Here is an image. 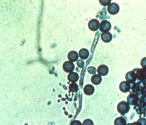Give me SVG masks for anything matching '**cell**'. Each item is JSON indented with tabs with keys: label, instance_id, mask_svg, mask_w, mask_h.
Wrapping results in <instances>:
<instances>
[{
	"label": "cell",
	"instance_id": "1",
	"mask_svg": "<svg viewBox=\"0 0 146 125\" xmlns=\"http://www.w3.org/2000/svg\"><path fill=\"white\" fill-rule=\"evenodd\" d=\"M118 112L122 115L127 114L130 109V105L127 102L122 101L119 103L117 106Z\"/></svg>",
	"mask_w": 146,
	"mask_h": 125
},
{
	"label": "cell",
	"instance_id": "2",
	"mask_svg": "<svg viewBox=\"0 0 146 125\" xmlns=\"http://www.w3.org/2000/svg\"><path fill=\"white\" fill-rule=\"evenodd\" d=\"M133 71L137 75V81L146 83V68H138L135 69Z\"/></svg>",
	"mask_w": 146,
	"mask_h": 125
},
{
	"label": "cell",
	"instance_id": "3",
	"mask_svg": "<svg viewBox=\"0 0 146 125\" xmlns=\"http://www.w3.org/2000/svg\"><path fill=\"white\" fill-rule=\"evenodd\" d=\"M139 96L138 94L131 93L127 98V102L131 106H136L139 103Z\"/></svg>",
	"mask_w": 146,
	"mask_h": 125
},
{
	"label": "cell",
	"instance_id": "4",
	"mask_svg": "<svg viewBox=\"0 0 146 125\" xmlns=\"http://www.w3.org/2000/svg\"><path fill=\"white\" fill-rule=\"evenodd\" d=\"M111 28V23L108 21H102L100 23V30L103 33L109 32Z\"/></svg>",
	"mask_w": 146,
	"mask_h": 125
},
{
	"label": "cell",
	"instance_id": "5",
	"mask_svg": "<svg viewBox=\"0 0 146 125\" xmlns=\"http://www.w3.org/2000/svg\"><path fill=\"white\" fill-rule=\"evenodd\" d=\"M107 11L111 15H116L119 11V6L115 3H112L108 6Z\"/></svg>",
	"mask_w": 146,
	"mask_h": 125
},
{
	"label": "cell",
	"instance_id": "6",
	"mask_svg": "<svg viewBox=\"0 0 146 125\" xmlns=\"http://www.w3.org/2000/svg\"><path fill=\"white\" fill-rule=\"evenodd\" d=\"M125 78L127 81L128 82L131 84L136 82L137 81V75L134 71L128 72L125 75Z\"/></svg>",
	"mask_w": 146,
	"mask_h": 125
},
{
	"label": "cell",
	"instance_id": "7",
	"mask_svg": "<svg viewBox=\"0 0 146 125\" xmlns=\"http://www.w3.org/2000/svg\"><path fill=\"white\" fill-rule=\"evenodd\" d=\"M144 83L140 81H137L131 84V91L133 93L138 94L139 96L140 95V91L141 87L144 85Z\"/></svg>",
	"mask_w": 146,
	"mask_h": 125
},
{
	"label": "cell",
	"instance_id": "8",
	"mask_svg": "<svg viewBox=\"0 0 146 125\" xmlns=\"http://www.w3.org/2000/svg\"><path fill=\"white\" fill-rule=\"evenodd\" d=\"M100 21L96 19H92L88 23V27L93 31H97L100 28Z\"/></svg>",
	"mask_w": 146,
	"mask_h": 125
},
{
	"label": "cell",
	"instance_id": "9",
	"mask_svg": "<svg viewBox=\"0 0 146 125\" xmlns=\"http://www.w3.org/2000/svg\"><path fill=\"white\" fill-rule=\"evenodd\" d=\"M74 68V64L70 61H66L63 64V69L65 72L68 73L72 72Z\"/></svg>",
	"mask_w": 146,
	"mask_h": 125
},
{
	"label": "cell",
	"instance_id": "10",
	"mask_svg": "<svg viewBox=\"0 0 146 125\" xmlns=\"http://www.w3.org/2000/svg\"><path fill=\"white\" fill-rule=\"evenodd\" d=\"M131 84L127 81L121 82L119 85V89L122 92L127 93L130 91Z\"/></svg>",
	"mask_w": 146,
	"mask_h": 125
},
{
	"label": "cell",
	"instance_id": "11",
	"mask_svg": "<svg viewBox=\"0 0 146 125\" xmlns=\"http://www.w3.org/2000/svg\"><path fill=\"white\" fill-rule=\"evenodd\" d=\"M97 72L98 74L102 76H106L108 74L109 71V68L105 65H101L97 68Z\"/></svg>",
	"mask_w": 146,
	"mask_h": 125
},
{
	"label": "cell",
	"instance_id": "12",
	"mask_svg": "<svg viewBox=\"0 0 146 125\" xmlns=\"http://www.w3.org/2000/svg\"><path fill=\"white\" fill-rule=\"evenodd\" d=\"M67 57L69 61L72 62H75L78 61L79 56L76 51H72L68 53Z\"/></svg>",
	"mask_w": 146,
	"mask_h": 125
},
{
	"label": "cell",
	"instance_id": "13",
	"mask_svg": "<svg viewBox=\"0 0 146 125\" xmlns=\"http://www.w3.org/2000/svg\"><path fill=\"white\" fill-rule=\"evenodd\" d=\"M102 40L104 43H110L112 40L113 36L111 33L109 32L102 33L101 35Z\"/></svg>",
	"mask_w": 146,
	"mask_h": 125
},
{
	"label": "cell",
	"instance_id": "14",
	"mask_svg": "<svg viewBox=\"0 0 146 125\" xmlns=\"http://www.w3.org/2000/svg\"><path fill=\"white\" fill-rule=\"evenodd\" d=\"M95 91L94 86L91 84H87L84 88V92L85 94L87 96H91L94 93Z\"/></svg>",
	"mask_w": 146,
	"mask_h": 125
},
{
	"label": "cell",
	"instance_id": "15",
	"mask_svg": "<svg viewBox=\"0 0 146 125\" xmlns=\"http://www.w3.org/2000/svg\"><path fill=\"white\" fill-rule=\"evenodd\" d=\"M79 75L77 73L71 72L68 74L67 79L69 82L72 83L76 82L79 79Z\"/></svg>",
	"mask_w": 146,
	"mask_h": 125
},
{
	"label": "cell",
	"instance_id": "16",
	"mask_svg": "<svg viewBox=\"0 0 146 125\" xmlns=\"http://www.w3.org/2000/svg\"><path fill=\"white\" fill-rule=\"evenodd\" d=\"M90 52L86 48H82L79 51V56L82 60H86L89 57Z\"/></svg>",
	"mask_w": 146,
	"mask_h": 125
},
{
	"label": "cell",
	"instance_id": "17",
	"mask_svg": "<svg viewBox=\"0 0 146 125\" xmlns=\"http://www.w3.org/2000/svg\"><path fill=\"white\" fill-rule=\"evenodd\" d=\"M102 81V76L99 74H94L91 77V82L95 85H100Z\"/></svg>",
	"mask_w": 146,
	"mask_h": 125
},
{
	"label": "cell",
	"instance_id": "18",
	"mask_svg": "<svg viewBox=\"0 0 146 125\" xmlns=\"http://www.w3.org/2000/svg\"><path fill=\"white\" fill-rule=\"evenodd\" d=\"M114 124L116 125H126L127 124V121L124 118L120 117L115 120Z\"/></svg>",
	"mask_w": 146,
	"mask_h": 125
},
{
	"label": "cell",
	"instance_id": "19",
	"mask_svg": "<svg viewBox=\"0 0 146 125\" xmlns=\"http://www.w3.org/2000/svg\"><path fill=\"white\" fill-rule=\"evenodd\" d=\"M68 89H69V93L77 92L79 89V86L77 83H72L69 85Z\"/></svg>",
	"mask_w": 146,
	"mask_h": 125
},
{
	"label": "cell",
	"instance_id": "20",
	"mask_svg": "<svg viewBox=\"0 0 146 125\" xmlns=\"http://www.w3.org/2000/svg\"><path fill=\"white\" fill-rule=\"evenodd\" d=\"M140 94L142 97H146V83H144V85L141 87Z\"/></svg>",
	"mask_w": 146,
	"mask_h": 125
},
{
	"label": "cell",
	"instance_id": "21",
	"mask_svg": "<svg viewBox=\"0 0 146 125\" xmlns=\"http://www.w3.org/2000/svg\"><path fill=\"white\" fill-rule=\"evenodd\" d=\"M87 71L90 74H95L96 72V68L94 66H90L87 68Z\"/></svg>",
	"mask_w": 146,
	"mask_h": 125
},
{
	"label": "cell",
	"instance_id": "22",
	"mask_svg": "<svg viewBox=\"0 0 146 125\" xmlns=\"http://www.w3.org/2000/svg\"><path fill=\"white\" fill-rule=\"evenodd\" d=\"M111 0H104V1H99L100 3L103 6H109L110 4Z\"/></svg>",
	"mask_w": 146,
	"mask_h": 125
},
{
	"label": "cell",
	"instance_id": "23",
	"mask_svg": "<svg viewBox=\"0 0 146 125\" xmlns=\"http://www.w3.org/2000/svg\"><path fill=\"white\" fill-rule=\"evenodd\" d=\"M77 66L79 68H83L84 66V62L83 60L81 59V60H78L76 63Z\"/></svg>",
	"mask_w": 146,
	"mask_h": 125
},
{
	"label": "cell",
	"instance_id": "24",
	"mask_svg": "<svg viewBox=\"0 0 146 125\" xmlns=\"http://www.w3.org/2000/svg\"><path fill=\"white\" fill-rule=\"evenodd\" d=\"M137 124L146 125V119L145 118H140L137 121Z\"/></svg>",
	"mask_w": 146,
	"mask_h": 125
},
{
	"label": "cell",
	"instance_id": "25",
	"mask_svg": "<svg viewBox=\"0 0 146 125\" xmlns=\"http://www.w3.org/2000/svg\"><path fill=\"white\" fill-rule=\"evenodd\" d=\"M83 125H94V123L93 122L92 120H91L90 119H87L85 120L84 121L83 123Z\"/></svg>",
	"mask_w": 146,
	"mask_h": 125
},
{
	"label": "cell",
	"instance_id": "26",
	"mask_svg": "<svg viewBox=\"0 0 146 125\" xmlns=\"http://www.w3.org/2000/svg\"><path fill=\"white\" fill-rule=\"evenodd\" d=\"M141 65L142 68H146V57L144 58L141 61Z\"/></svg>",
	"mask_w": 146,
	"mask_h": 125
},
{
	"label": "cell",
	"instance_id": "27",
	"mask_svg": "<svg viewBox=\"0 0 146 125\" xmlns=\"http://www.w3.org/2000/svg\"><path fill=\"white\" fill-rule=\"evenodd\" d=\"M82 123L79 120H74L71 123V125H82Z\"/></svg>",
	"mask_w": 146,
	"mask_h": 125
}]
</instances>
